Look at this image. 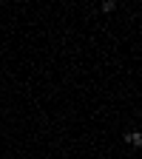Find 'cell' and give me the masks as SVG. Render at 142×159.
Returning <instances> with one entry per match:
<instances>
[{"mask_svg":"<svg viewBox=\"0 0 142 159\" xmlns=\"http://www.w3.org/2000/svg\"><path fill=\"white\" fill-rule=\"evenodd\" d=\"M128 142H131L134 148H139V145H142V134H139V131H134V134H128Z\"/></svg>","mask_w":142,"mask_h":159,"instance_id":"6da1fadb","label":"cell"}]
</instances>
